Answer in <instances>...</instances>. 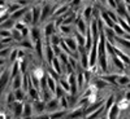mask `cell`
Wrapping results in <instances>:
<instances>
[{
	"mask_svg": "<svg viewBox=\"0 0 130 119\" xmlns=\"http://www.w3.org/2000/svg\"><path fill=\"white\" fill-rule=\"evenodd\" d=\"M29 40L35 44L38 40H43V32L40 26H31L30 27V34H29Z\"/></svg>",
	"mask_w": 130,
	"mask_h": 119,
	"instance_id": "1",
	"label": "cell"
},
{
	"mask_svg": "<svg viewBox=\"0 0 130 119\" xmlns=\"http://www.w3.org/2000/svg\"><path fill=\"white\" fill-rule=\"evenodd\" d=\"M57 110H60V102H59L57 99L53 97L52 100H50L48 102H46V113L51 114V113H55Z\"/></svg>",
	"mask_w": 130,
	"mask_h": 119,
	"instance_id": "2",
	"label": "cell"
},
{
	"mask_svg": "<svg viewBox=\"0 0 130 119\" xmlns=\"http://www.w3.org/2000/svg\"><path fill=\"white\" fill-rule=\"evenodd\" d=\"M105 119H107V118H105Z\"/></svg>",
	"mask_w": 130,
	"mask_h": 119,
	"instance_id": "27",
	"label": "cell"
},
{
	"mask_svg": "<svg viewBox=\"0 0 130 119\" xmlns=\"http://www.w3.org/2000/svg\"><path fill=\"white\" fill-rule=\"evenodd\" d=\"M122 113L120 111V109H118V106H117V104H113L112 105V107L109 110H108V113L105 114V118L107 119H120V115H121Z\"/></svg>",
	"mask_w": 130,
	"mask_h": 119,
	"instance_id": "4",
	"label": "cell"
},
{
	"mask_svg": "<svg viewBox=\"0 0 130 119\" xmlns=\"http://www.w3.org/2000/svg\"><path fill=\"white\" fill-rule=\"evenodd\" d=\"M13 93H14V99H16V101H18V102H25V99H26L27 93H26L22 88L13 91Z\"/></svg>",
	"mask_w": 130,
	"mask_h": 119,
	"instance_id": "11",
	"label": "cell"
},
{
	"mask_svg": "<svg viewBox=\"0 0 130 119\" xmlns=\"http://www.w3.org/2000/svg\"><path fill=\"white\" fill-rule=\"evenodd\" d=\"M32 119H51L48 113H43V114H37L32 115Z\"/></svg>",
	"mask_w": 130,
	"mask_h": 119,
	"instance_id": "22",
	"label": "cell"
},
{
	"mask_svg": "<svg viewBox=\"0 0 130 119\" xmlns=\"http://www.w3.org/2000/svg\"><path fill=\"white\" fill-rule=\"evenodd\" d=\"M50 66H51L53 70H55V71L60 75V77L62 75V67H61V63H60V61H59V58H57V57H55V58L52 60V62H51Z\"/></svg>",
	"mask_w": 130,
	"mask_h": 119,
	"instance_id": "13",
	"label": "cell"
},
{
	"mask_svg": "<svg viewBox=\"0 0 130 119\" xmlns=\"http://www.w3.org/2000/svg\"><path fill=\"white\" fill-rule=\"evenodd\" d=\"M10 38L13 39V41H14V43H20V41H22V40H24L22 34H21V31L16 30L14 27H13L12 30H10Z\"/></svg>",
	"mask_w": 130,
	"mask_h": 119,
	"instance_id": "14",
	"label": "cell"
},
{
	"mask_svg": "<svg viewBox=\"0 0 130 119\" xmlns=\"http://www.w3.org/2000/svg\"><path fill=\"white\" fill-rule=\"evenodd\" d=\"M56 87H57V82H56L55 79L50 78L48 75H47V89H48V91H51L52 93H55Z\"/></svg>",
	"mask_w": 130,
	"mask_h": 119,
	"instance_id": "18",
	"label": "cell"
},
{
	"mask_svg": "<svg viewBox=\"0 0 130 119\" xmlns=\"http://www.w3.org/2000/svg\"><path fill=\"white\" fill-rule=\"evenodd\" d=\"M21 22H24L27 27H31L32 26V17H31V10L30 9L25 13V16L22 17V19H21Z\"/></svg>",
	"mask_w": 130,
	"mask_h": 119,
	"instance_id": "17",
	"label": "cell"
},
{
	"mask_svg": "<svg viewBox=\"0 0 130 119\" xmlns=\"http://www.w3.org/2000/svg\"><path fill=\"white\" fill-rule=\"evenodd\" d=\"M12 49H13V47H5V48H3L2 51H0V57L4 58V60H8V57L10 55V52H12Z\"/></svg>",
	"mask_w": 130,
	"mask_h": 119,
	"instance_id": "21",
	"label": "cell"
},
{
	"mask_svg": "<svg viewBox=\"0 0 130 119\" xmlns=\"http://www.w3.org/2000/svg\"><path fill=\"white\" fill-rule=\"evenodd\" d=\"M7 12L9 13V14H12V13H14L16 10H18L20 8H22L17 2H7Z\"/></svg>",
	"mask_w": 130,
	"mask_h": 119,
	"instance_id": "12",
	"label": "cell"
},
{
	"mask_svg": "<svg viewBox=\"0 0 130 119\" xmlns=\"http://www.w3.org/2000/svg\"><path fill=\"white\" fill-rule=\"evenodd\" d=\"M67 113H68V110H57V111H55V113H51L50 114V118L51 119H64L65 118V115H67Z\"/></svg>",
	"mask_w": 130,
	"mask_h": 119,
	"instance_id": "19",
	"label": "cell"
},
{
	"mask_svg": "<svg viewBox=\"0 0 130 119\" xmlns=\"http://www.w3.org/2000/svg\"><path fill=\"white\" fill-rule=\"evenodd\" d=\"M14 23H16V22H14V21L9 17L4 23L0 25V30H7V31H10V30H12V29L14 27Z\"/></svg>",
	"mask_w": 130,
	"mask_h": 119,
	"instance_id": "16",
	"label": "cell"
},
{
	"mask_svg": "<svg viewBox=\"0 0 130 119\" xmlns=\"http://www.w3.org/2000/svg\"><path fill=\"white\" fill-rule=\"evenodd\" d=\"M29 9H30V7H22V8H20L18 10H16L14 13L10 14V18H12L14 22H17V21H21V19H22V17L25 16V13L27 12Z\"/></svg>",
	"mask_w": 130,
	"mask_h": 119,
	"instance_id": "6",
	"label": "cell"
},
{
	"mask_svg": "<svg viewBox=\"0 0 130 119\" xmlns=\"http://www.w3.org/2000/svg\"><path fill=\"white\" fill-rule=\"evenodd\" d=\"M5 66H7V60L0 57V67H5Z\"/></svg>",
	"mask_w": 130,
	"mask_h": 119,
	"instance_id": "23",
	"label": "cell"
},
{
	"mask_svg": "<svg viewBox=\"0 0 130 119\" xmlns=\"http://www.w3.org/2000/svg\"><path fill=\"white\" fill-rule=\"evenodd\" d=\"M44 41H46V40H44ZM47 41L50 43V44H51L52 47H59V45H60V43L62 41V38L60 36L59 32H56V34H53V35H52Z\"/></svg>",
	"mask_w": 130,
	"mask_h": 119,
	"instance_id": "10",
	"label": "cell"
},
{
	"mask_svg": "<svg viewBox=\"0 0 130 119\" xmlns=\"http://www.w3.org/2000/svg\"><path fill=\"white\" fill-rule=\"evenodd\" d=\"M9 71H10V79L16 78L17 75H20V74H21V70H20V63H18V61L13 62L12 65H9Z\"/></svg>",
	"mask_w": 130,
	"mask_h": 119,
	"instance_id": "9",
	"label": "cell"
},
{
	"mask_svg": "<svg viewBox=\"0 0 130 119\" xmlns=\"http://www.w3.org/2000/svg\"><path fill=\"white\" fill-rule=\"evenodd\" d=\"M129 83H130L129 75H126V74H118L117 80H116L117 87H120V88H126V85H127Z\"/></svg>",
	"mask_w": 130,
	"mask_h": 119,
	"instance_id": "7",
	"label": "cell"
},
{
	"mask_svg": "<svg viewBox=\"0 0 130 119\" xmlns=\"http://www.w3.org/2000/svg\"><path fill=\"white\" fill-rule=\"evenodd\" d=\"M24 119H32V116L31 118H24Z\"/></svg>",
	"mask_w": 130,
	"mask_h": 119,
	"instance_id": "24",
	"label": "cell"
},
{
	"mask_svg": "<svg viewBox=\"0 0 130 119\" xmlns=\"http://www.w3.org/2000/svg\"><path fill=\"white\" fill-rule=\"evenodd\" d=\"M100 119H105V116H103V118H100Z\"/></svg>",
	"mask_w": 130,
	"mask_h": 119,
	"instance_id": "25",
	"label": "cell"
},
{
	"mask_svg": "<svg viewBox=\"0 0 130 119\" xmlns=\"http://www.w3.org/2000/svg\"><path fill=\"white\" fill-rule=\"evenodd\" d=\"M9 89H12V91H16V89H20V88H22V74H20L17 75L16 78L13 79H10L9 82Z\"/></svg>",
	"mask_w": 130,
	"mask_h": 119,
	"instance_id": "5",
	"label": "cell"
},
{
	"mask_svg": "<svg viewBox=\"0 0 130 119\" xmlns=\"http://www.w3.org/2000/svg\"><path fill=\"white\" fill-rule=\"evenodd\" d=\"M65 94H67V92H65L60 85H59V83H57V87H56V89H55V93H53V97L55 99H57V100H60L61 97H64Z\"/></svg>",
	"mask_w": 130,
	"mask_h": 119,
	"instance_id": "20",
	"label": "cell"
},
{
	"mask_svg": "<svg viewBox=\"0 0 130 119\" xmlns=\"http://www.w3.org/2000/svg\"><path fill=\"white\" fill-rule=\"evenodd\" d=\"M34 115V110H32V105L30 102H24L22 107V119L24 118H31Z\"/></svg>",
	"mask_w": 130,
	"mask_h": 119,
	"instance_id": "8",
	"label": "cell"
},
{
	"mask_svg": "<svg viewBox=\"0 0 130 119\" xmlns=\"http://www.w3.org/2000/svg\"><path fill=\"white\" fill-rule=\"evenodd\" d=\"M40 92V100L44 101V102H48L50 100L53 99V93L48 89H43V91H39Z\"/></svg>",
	"mask_w": 130,
	"mask_h": 119,
	"instance_id": "15",
	"label": "cell"
},
{
	"mask_svg": "<svg viewBox=\"0 0 130 119\" xmlns=\"http://www.w3.org/2000/svg\"><path fill=\"white\" fill-rule=\"evenodd\" d=\"M31 105H32V110H34V115L46 113V102L44 101L37 100V101H32Z\"/></svg>",
	"mask_w": 130,
	"mask_h": 119,
	"instance_id": "3",
	"label": "cell"
},
{
	"mask_svg": "<svg viewBox=\"0 0 130 119\" xmlns=\"http://www.w3.org/2000/svg\"><path fill=\"white\" fill-rule=\"evenodd\" d=\"M129 78H130V75H129Z\"/></svg>",
	"mask_w": 130,
	"mask_h": 119,
	"instance_id": "26",
	"label": "cell"
}]
</instances>
